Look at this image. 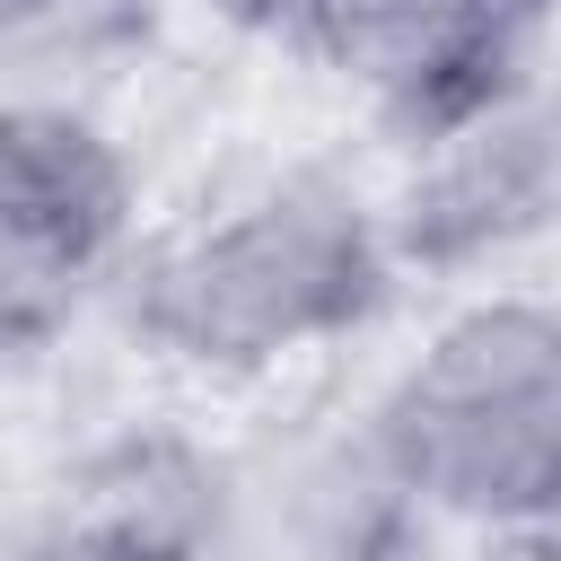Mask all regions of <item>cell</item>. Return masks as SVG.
I'll return each instance as SVG.
<instances>
[{"label": "cell", "mask_w": 561, "mask_h": 561, "mask_svg": "<svg viewBox=\"0 0 561 561\" xmlns=\"http://www.w3.org/2000/svg\"><path fill=\"white\" fill-rule=\"evenodd\" d=\"M403 149L412 167L386 202L403 272H473L517 254L561 228V61H517Z\"/></svg>", "instance_id": "4"}, {"label": "cell", "mask_w": 561, "mask_h": 561, "mask_svg": "<svg viewBox=\"0 0 561 561\" xmlns=\"http://www.w3.org/2000/svg\"><path fill=\"white\" fill-rule=\"evenodd\" d=\"M359 465L394 508L456 526L561 517V298L491 289L447 307L377 386Z\"/></svg>", "instance_id": "2"}, {"label": "cell", "mask_w": 561, "mask_h": 561, "mask_svg": "<svg viewBox=\"0 0 561 561\" xmlns=\"http://www.w3.org/2000/svg\"><path fill=\"white\" fill-rule=\"evenodd\" d=\"M403 280L386 202L333 167H272L131 237L114 307L193 386H263L351 342Z\"/></svg>", "instance_id": "1"}, {"label": "cell", "mask_w": 561, "mask_h": 561, "mask_svg": "<svg viewBox=\"0 0 561 561\" xmlns=\"http://www.w3.org/2000/svg\"><path fill=\"white\" fill-rule=\"evenodd\" d=\"M552 9L561 0H219L228 26L359 88L403 140L535 61Z\"/></svg>", "instance_id": "5"}, {"label": "cell", "mask_w": 561, "mask_h": 561, "mask_svg": "<svg viewBox=\"0 0 561 561\" xmlns=\"http://www.w3.org/2000/svg\"><path fill=\"white\" fill-rule=\"evenodd\" d=\"M140 237L123 140L70 88H0V351L53 342Z\"/></svg>", "instance_id": "3"}]
</instances>
